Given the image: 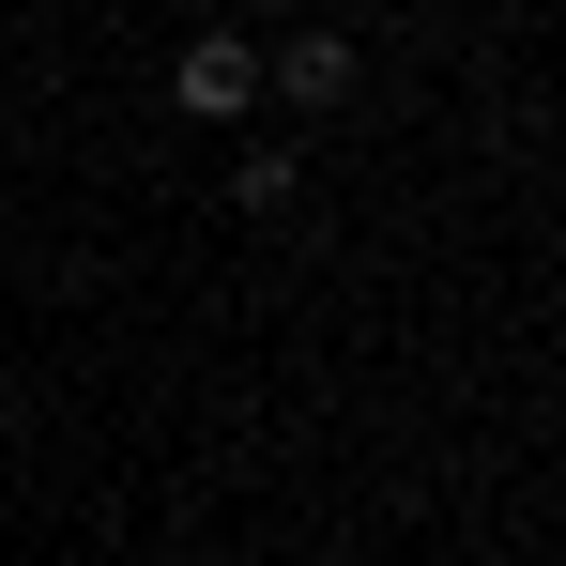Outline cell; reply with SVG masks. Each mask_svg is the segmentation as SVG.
<instances>
[{
    "label": "cell",
    "mask_w": 566,
    "mask_h": 566,
    "mask_svg": "<svg viewBox=\"0 0 566 566\" xmlns=\"http://www.w3.org/2000/svg\"><path fill=\"white\" fill-rule=\"evenodd\" d=\"M353 93H368V46H353L337 15H306L291 46H261V107H306V123H337Z\"/></svg>",
    "instance_id": "6da1fadb"
},
{
    "label": "cell",
    "mask_w": 566,
    "mask_h": 566,
    "mask_svg": "<svg viewBox=\"0 0 566 566\" xmlns=\"http://www.w3.org/2000/svg\"><path fill=\"white\" fill-rule=\"evenodd\" d=\"M291 185H306V154H291V138H261V154H230V199H245V214H291Z\"/></svg>",
    "instance_id": "3957f363"
},
{
    "label": "cell",
    "mask_w": 566,
    "mask_h": 566,
    "mask_svg": "<svg viewBox=\"0 0 566 566\" xmlns=\"http://www.w3.org/2000/svg\"><path fill=\"white\" fill-rule=\"evenodd\" d=\"M169 107H185V123H245V107H261V46H245V31H185Z\"/></svg>",
    "instance_id": "7a4b0ae2"
}]
</instances>
